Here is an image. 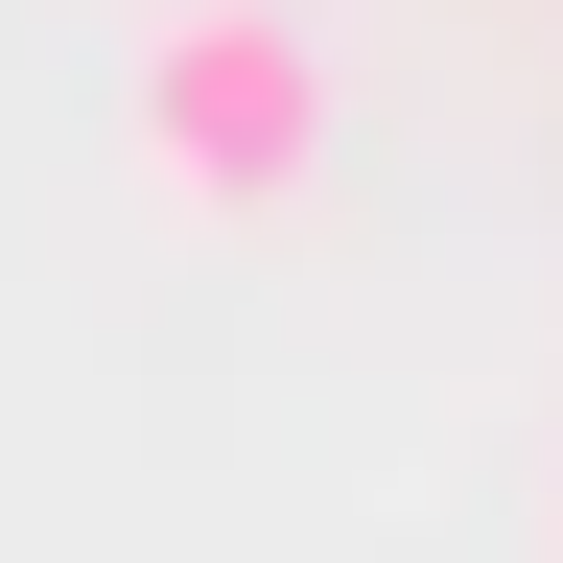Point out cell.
I'll use <instances>...</instances> for the list:
<instances>
[{"mask_svg": "<svg viewBox=\"0 0 563 563\" xmlns=\"http://www.w3.org/2000/svg\"><path fill=\"white\" fill-rule=\"evenodd\" d=\"M141 165L188 211H306L329 188V70L282 0H165L141 24Z\"/></svg>", "mask_w": 563, "mask_h": 563, "instance_id": "1", "label": "cell"}, {"mask_svg": "<svg viewBox=\"0 0 563 563\" xmlns=\"http://www.w3.org/2000/svg\"><path fill=\"white\" fill-rule=\"evenodd\" d=\"M540 517H563V493H540Z\"/></svg>", "mask_w": 563, "mask_h": 563, "instance_id": "2", "label": "cell"}]
</instances>
